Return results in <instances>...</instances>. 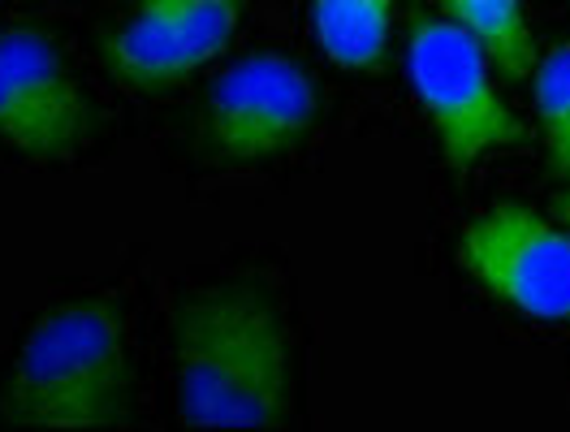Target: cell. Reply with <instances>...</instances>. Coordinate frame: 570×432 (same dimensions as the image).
Listing matches in <instances>:
<instances>
[{"instance_id":"3957f363","label":"cell","mask_w":570,"mask_h":432,"mask_svg":"<svg viewBox=\"0 0 570 432\" xmlns=\"http://www.w3.org/2000/svg\"><path fill=\"white\" fill-rule=\"evenodd\" d=\"M406 70L420 105L436 126L441 156L454 174L471 169L484 151L523 139V121L493 91L484 43L454 18L415 27L406 48Z\"/></svg>"},{"instance_id":"30bf717a","label":"cell","mask_w":570,"mask_h":432,"mask_svg":"<svg viewBox=\"0 0 570 432\" xmlns=\"http://www.w3.org/2000/svg\"><path fill=\"white\" fill-rule=\"evenodd\" d=\"M535 108L544 130L549 174L570 181V43L553 48L535 70Z\"/></svg>"},{"instance_id":"5b68a950","label":"cell","mask_w":570,"mask_h":432,"mask_svg":"<svg viewBox=\"0 0 570 432\" xmlns=\"http://www.w3.org/2000/svg\"><path fill=\"white\" fill-rule=\"evenodd\" d=\"M91 130L96 108L57 43L36 31L0 36V144L31 160H66Z\"/></svg>"},{"instance_id":"7a4b0ae2","label":"cell","mask_w":570,"mask_h":432,"mask_svg":"<svg viewBox=\"0 0 570 432\" xmlns=\"http://www.w3.org/2000/svg\"><path fill=\"white\" fill-rule=\"evenodd\" d=\"M130 411V346L108 298L39 316L13 360L0 415L22 429H117Z\"/></svg>"},{"instance_id":"52a82bcc","label":"cell","mask_w":570,"mask_h":432,"mask_svg":"<svg viewBox=\"0 0 570 432\" xmlns=\"http://www.w3.org/2000/svg\"><path fill=\"white\" fill-rule=\"evenodd\" d=\"M243 0H130V18L108 43V66L135 87H169L225 52Z\"/></svg>"},{"instance_id":"8992f818","label":"cell","mask_w":570,"mask_h":432,"mask_svg":"<svg viewBox=\"0 0 570 432\" xmlns=\"http://www.w3.org/2000/svg\"><path fill=\"white\" fill-rule=\"evenodd\" d=\"M463 268L532 321H570V234L528 213L498 204L463 234Z\"/></svg>"},{"instance_id":"277c9868","label":"cell","mask_w":570,"mask_h":432,"mask_svg":"<svg viewBox=\"0 0 570 432\" xmlns=\"http://www.w3.org/2000/svg\"><path fill=\"white\" fill-rule=\"evenodd\" d=\"M316 121V87L298 61L255 52L208 87L204 139L225 160H268L298 144Z\"/></svg>"},{"instance_id":"ba28073f","label":"cell","mask_w":570,"mask_h":432,"mask_svg":"<svg viewBox=\"0 0 570 432\" xmlns=\"http://www.w3.org/2000/svg\"><path fill=\"white\" fill-rule=\"evenodd\" d=\"M397 0H312V31L342 70H372L390 43Z\"/></svg>"},{"instance_id":"9c48e42d","label":"cell","mask_w":570,"mask_h":432,"mask_svg":"<svg viewBox=\"0 0 570 432\" xmlns=\"http://www.w3.org/2000/svg\"><path fill=\"white\" fill-rule=\"evenodd\" d=\"M445 13L484 43V52L505 73H528L532 66V31L523 0H441Z\"/></svg>"},{"instance_id":"6da1fadb","label":"cell","mask_w":570,"mask_h":432,"mask_svg":"<svg viewBox=\"0 0 570 432\" xmlns=\"http://www.w3.org/2000/svg\"><path fill=\"white\" fill-rule=\"evenodd\" d=\"M178 415L190 429H282L294 402L289 328L250 282L199 289L174 324Z\"/></svg>"}]
</instances>
